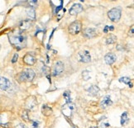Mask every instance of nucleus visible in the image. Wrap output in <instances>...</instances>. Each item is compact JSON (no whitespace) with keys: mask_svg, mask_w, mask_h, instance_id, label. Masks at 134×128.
Returning a JSON list of instances; mask_svg holds the SVG:
<instances>
[{"mask_svg":"<svg viewBox=\"0 0 134 128\" xmlns=\"http://www.w3.org/2000/svg\"><path fill=\"white\" fill-rule=\"evenodd\" d=\"M36 105H37V101H36L35 98H33V97L28 98L27 102H26V106H27L28 109H31V110L34 108Z\"/></svg>","mask_w":134,"mask_h":128,"instance_id":"obj_14","label":"nucleus"},{"mask_svg":"<svg viewBox=\"0 0 134 128\" xmlns=\"http://www.w3.org/2000/svg\"><path fill=\"white\" fill-rule=\"evenodd\" d=\"M128 34V36H129V37H134V25H133L132 27H131L129 28Z\"/></svg>","mask_w":134,"mask_h":128,"instance_id":"obj_24","label":"nucleus"},{"mask_svg":"<svg viewBox=\"0 0 134 128\" xmlns=\"http://www.w3.org/2000/svg\"><path fill=\"white\" fill-rule=\"evenodd\" d=\"M17 128H27V127L26 126L25 124H23V123H20V124H18L17 126Z\"/></svg>","mask_w":134,"mask_h":128,"instance_id":"obj_30","label":"nucleus"},{"mask_svg":"<svg viewBox=\"0 0 134 128\" xmlns=\"http://www.w3.org/2000/svg\"><path fill=\"white\" fill-rule=\"evenodd\" d=\"M17 59H18V54L16 53V54H15V55H14L13 58H12V63H15V62H16V61L17 60Z\"/></svg>","mask_w":134,"mask_h":128,"instance_id":"obj_28","label":"nucleus"},{"mask_svg":"<svg viewBox=\"0 0 134 128\" xmlns=\"http://www.w3.org/2000/svg\"><path fill=\"white\" fill-rule=\"evenodd\" d=\"M0 88H1V90L4 91L7 90L10 88L11 86V83L7 78H4V77H1V79H0Z\"/></svg>","mask_w":134,"mask_h":128,"instance_id":"obj_12","label":"nucleus"},{"mask_svg":"<svg viewBox=\"0 0 134 128\" xmlns=\"http://www.w3.org/2000/svg\"><path fill=\"white\" fill-rule=\"evenodd\" d=\"M112 104H113V102L109 95L104 97V98H102L101 102H100V107L104 109L107 108V107H109V106H111Z\"/></svg>","mask_w":134,"mask_h":128,"instance_id":"obj_9","label":"nucleus"},{"mask_svg":"<svg viewBox=\"0 0 134 128\" xmlns=\"http://www.w3.org/2000/svg\"><path fill=\"white\" fill-rule=\"evenodd\" d=\"M108 16L112 22H118L121 17V10L118 7L112 8L108 12Z\"/></svg>","mask_w":134,"mask_h":128,"instance_id":"obj_4","label":"nucleus"},{"mask_svg":"<svg viewBox=\"0 0 134 128\" xmlns=\"http://www.w3.org/2000/svg\"><path fill=\"white\" fill-rule=\"evenodd\" d=\"M63 96H64V98H65V99H66V103H69V102H71V100H70V93H69V92L66 91L65 93H64Z\"/></svg>","mask_w":134,"mask_h":128,"instance_id":"obj_22","label":"nucleus"},{"mask_svg":"<svg viewBox=\"0 0 134 128\" xmlns=\"http://www.w3.org/2000/svg\"><path fill=\"white\" fill-rule=\"evenodd\" d=\"M31 25H32L31 20H24V21L21 22V23L19 25V27L22 31H26V30L29 29Z\"/></svg>","mask_w":134,"mask_h":128,"instance_id":"obj_15","label":"nucleus"},{"mask_svg":"<svg viewBox=\"0 0 134 128\" xmlns=\"http://www.w3.org/2000/svg\"><path fill=\"white\" fill-rule=\"evenodd\" d=\"M36 58L30 53H27L23 56V61L28 65H33L36 63Z\"/></svg>","mask_w":134,"mask_h":128,"instance_id":"obj_10","label":"nucleus"},{"mask_svg":"<svg viewBox=\"0 0 134 128\" xmlns=\"http://www.w3.org/2000/svg\"><path fill=\"white\" fill-rule=\"evenodd\" d=\"M117 60V56L113 53H108L106 55L104 56V60L107 65H113Z\"/></svg>","mask_w":134,"mask_h":128,"instance_id":"obj_13","label":"nucleus"},{"mask_svg":"<svg viewBox=\"0 0 134 128\" xmlns=\"http://www.w3.org/2000/svg\"><path fill=\"white\" fill-rule=\"evenodd\" d=\"M87 91H88L89 94H90L91 96H97L99 93V88H98L97 86L92 85V86H90L88 89H87Z\"/></svg>","mask_w":134,"mask_h":128,"instance_id":"obj_16","label":"nucleus"},{"mask_svg":"<svg viewBox=\"0 0 134 128\" xmlns=\"http://www.w3.org/2000/svg\"><path fill=\"white\" fill-rule=\"evenodd\" d=\"M81 22L79 21H74V22L69 26L68 27V31H69V33L71 35H76L81 31Z\"/></svg>","mask_w":134,"mask_h":128,"instance_id":"obj_5","label":"nucleus"},{"mask_svg":"<svg viewBox=\"0 0 134 128\" xmlns=\"http://www.w3.org/2000/svg\"><path fill=\"white\" fill-rule=\"evenodd\" d=\"M10 42L12 45H14L17 49L21 50L23 47L26 46V37L21 33H17V34H12L11 37H9Z\"/></svg>","mask_w":134,"mask_h":128,"instance_id":"obj_1","label":"nucleus"},{"mask_svg":"<svg viewBox=\"0 0 134 128\" xmlns=\"http://www.w3.org/2000/svg\"><path fill=\"white\" fill-rule=\"evenodd\" d=\"M74 105L71 102L69 103H66L65 106L63 107V114H65L66 116H70L71 112L74 111Z\"/></svg>","mask_w":134,"mask_h":128,"instance_id":"obj_11","label":"nucleus"},{"mask_svg":"<svg viewBox=\"0 0 134 128\" xmlns=\"http://www.w3.org/2000/svg\"><path fill=\"white\" fill-rule=\"evenodd\" d=\"M128 122V112H123L122 114V117H121V125L122 126H124Z\"/></svg>","mask_w":134,"mask_h":128,"instance_id":"obj_20","label":"nucleus"},{"mask_svg":"<svg viewBox=\"0 0 134 128\" xmlns=\"http://www.w3.org/2000/svg\"><path fill=\"white\" fill-rule=\"evenodd\" d=\"M82 10H83V7H82V5L79 4V3H75V4H74L70 8H69V12L70 15H77L80 12H82Z\"/></svg>","mask_w":134,"mask_h":128,"instance_id":"obj_8","label":"nucleus"},{"mask_svg":"<svg viewBox=\"0 0 134 128\" xmlns=\"http://www.w3.org/2000/svg\"><path fill=\"white\" fill-rule=\"evenodd\" d=\"M97 31L96 29L94 28H92V27H88V28H85L84 31H83V36L84 37L86 38H94L95 37H97Z\"/></svg>","mask_w":134,"mask_h":128,"instance_id":"obj_7","label":"nucleus"},{"mask_svg":"<svg viewBox=\"0 0 134 128\" xmlns=\"http://www.w3.org/2000/svg\"><path fill=\"white\" fill-rule=\"evenodd\" d=\"M77 60L82 63H88L91 60V56L88 50H81L77 54Z\"/></svg>","mask_w":134,"mask_h":128,"instance_id":"obj_3","label":"nucleus"},{"mask_svg":"<svg viewBox=\"0 0 134 128\" xmlns=\"http://www.w3.org/2000/svg\"><path fill=\"white\" fill-rule=\"evenodd\" d=\"M114 30V27H113V26H106V27H104V33H108V32L109 31H113Z\"/></svg>","mask_w":134,"mask_h":128,"instance_id":"obj_25","label":"nucleus"},{"mask_svg":"<svg viewBox=\"0 0 134 128\" xmlns=\"http://www.w3.org/2000/svg\"><path fill=\"white\" fill-rule=\"evenodd\" d=\"M28 3L31 5L32 7H34L37 4V1H28Z\"/></svg>","mask_w":134,"mask_h":128,"instance_id":"obj_27","label":"nucleus"},{"mask_svg":"<svg viewBox=\"0 0 134 128\" xmlns=\"http://www.w3.org/2000/svg\"><path fill=\"white\" fill-rule=\"evenodd\" d=\"M51 113H52V109H51V107L46 104L43 105L42 106V114L45 115L46 117H48V116H50Z\"/></svg>","mask_w":134,"mask_h":128,"instance_id":"obj_17","label":"nucleus"},{"mask_svg":"<svg viewBox=\"0 0 134 128\" xmlns=\"http://www.w3.org/2000/svg\"><path fill=\"white\" fill-rule=\"evenodd\" d=\"M64 69H65V65H64L63 62H61V61H57V62H56L53 66L52 75L53 76L60 75L64 71Z\"/></svg>","mask_w":134,"mask_h":128,"instance_id":"obj_6","label":"nucleus"},{"mask_svg":"<svg viewBox=\"0 0 134 128\" xmlns=\"http://www.w3.org/2000/svg\"><path fill=\"white\" fill-rule=\"evenodd\" d=\"M39 127V122L37 121H32V128H38Z\"/></svg>","mask_w":134,"mask_h":128,"instance_id":"obj_26","label":"nucleus"},{"mask_svg":"<svg viewBox=\"0 0 134 128\" xmlns=\"http://www.w3.org/2000/svg\"><path fill=\"white\" fill-rule=\"evenodd\" d=\"M34 77H35V72L32 69H25V70L20 74L19 79L21 81L30 82L33 80Z\"/></svg>","mask_w":134,"mask_h":128,"instance_id":"obj_2","label":"nucleus"},{"mask_svg":"<svg viewBox=\"0 0 134 128\" xmlns=\"http://www.w3.org/2000/svg\"><path fill=\"white\" fill-rule=\"evenodd\" d=\"M22 118L23 120H25L26 122L29 121V118H28V114H27V111H23V112H22Z\"/></svg>","mask_w":134,"mask_h":128,"instance_id":"obj_23","label":"nucleus"},{"mask_svg":"<svg viewBox=\"0 0 134 128\" xmlns=\"http://www.w3.org/2000/svg\"><path fill=\"white\" fill-rule=\"evenodd\" d=\"M27 17H29L31 20H34L36 18V12L33 7H30L29 8L27 9Z\"/></svg>","mask_w":134,"mask_h":128,"instance_id":"obj_18","label":"nucleus"},{"mask_svg":"<svg viewBox=\"0 0 134 128\" xmlns=\"http://www.w3.org/2000/svg\"><path fill=\"white\" fill-rule=\"evenodd\" d=\"M109 127V123H107V122H106V123H102L99 128H108Z\"/></svg>","mask_w":134,"mask_h":128,"instance_id":"obj_29","label":"nucleus"},{"mask_svg":"<svg viewBox=\"0 0 134 128\" xmlns=\"http://www.w3.org/2000/svg\"><path fill=\"white\" fill-rule=\"evenodd\" d=\"M119 81L121 82V83H123V84H128L130 88H132V87H133V84L130 83L131 79L128 78V77H123V78H121L119 79Z\"/></svg>","mask_w":134,"mask_h":128,"instance_id":"obj_21","label":"nucleus"},{"mask_svg":"<svg viewBox=\"0 0 134 128\" xmlns=\"http://www.w3.org/2000/svg\"><path fill=\"white\" fill-rule=\"evenodd\" d=\"M91 128H96V127H91Z\"/></svg>","mask_w":134,"mask_h":128,"instance_id":"obj_31","label":"nucleus"},{"mask_svg":"<svg viewBox=\"0 0 134 128\" xmlns=\"http://www.w3.org/2000/svg\"><path fill=\"white\" fill-rule=\"evenodd\" d=\"M116 41H117V37H116L114 35L110 34L109 36H108L106 37V44L107 45L113 44V43L116 42Z\"/></svg>","mask_w":134,"mask_h":128,"instance_id":"obj_19","label":"nucleus"}]
</instances>
